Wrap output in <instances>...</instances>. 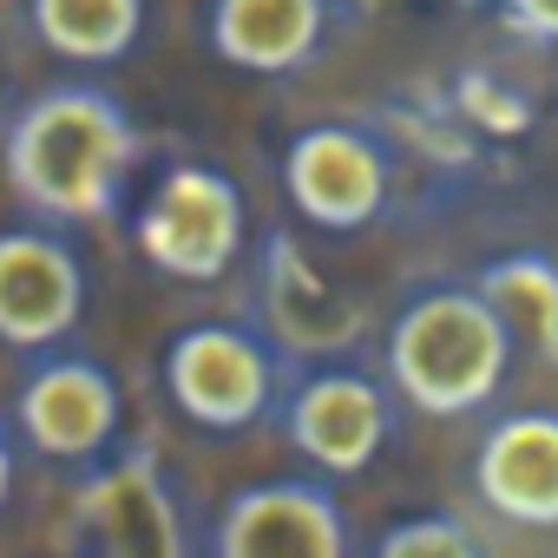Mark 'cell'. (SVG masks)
I'll return each instance as SVG.
<instances>
[{"instance_id": "6da1fadb", "label": "cell", "mask_w": 558, "mask_h": 558, "mask_svg": "<svg viewBox=\"0 0 558 558\" xmlns=\"http://www.w3.org/2000/svg\"><path fill=\"white\" fill-rule=\"evenodd\" d=\"M138 125L106 86H47L8 119V184L47 223H99L119 210Z\"/></svg>"}, {"instance_id": "7a4b0ae2", "label": "cell", "mask_w": 558, "mask_h": 558, "mask_svg": "<svg viewBox=\"0 0 558 558\" xmlns=\"http://www.w3.org/2000/svg\"><path fill=\"white\" fill-rule=\"evenodd\" d=\"M381 362H388V388L408 408L434 421H460L506 388L512 336L473 283H434L395 310Z\"/></svg>"}, {"instance_id": "3957f363", "label": "cell", "mask_w": 558, "mask_h": 558, "mask_svg": "<svg viewBox=\"0 0 558 558\" xmlns=\"http://www.w3.org/2000/svg\"><path fill=\"white\" fill-rule=\"evenodd\" d=\"M165 395L204 434H243L283 401V349L243 323H191L165 349Z\"/></svg>"}, {"instance_id": "277c9868", "label": "cell", "mask_w": 558, "mask_h": 558, "mask_svg": "<svg viewBox=\"0 0 558 558\" xmlns=\"http://www.w3.org/2000/svg\"><path fill=\"white\" fill-rule=\"evenodd\" d=\"M243 230H250V210H243L236 178L197 158L165 165V178L151 184L132 223L138 256L171 283H217L243 250Z\"/></svg>"}, {"instance_id": "5b68a950", "label": "cell", "mask_w": 558, "mask_h": 558, "mask_svg": "<svg viewBox=\"0 0 558 558\" xmlns=\"http://www.w3.org/2000/svg\"><path fill=\"white\" fill-rule=\"evenodd\" d=\"M204 545L217 558H342L355 538L329 473H290L230 493Z\"/></svg>"}, {"instance_id": "8992f818", "label": "cell", "mask_w": 558, "mask_h": 558, "mask_svg": "<svg viewBox=\"0 0 558 558\" xmlns=\"http://www.w3.org/2000/svg\"><path fill=\"white\" fill-rule=\"evenodd\" d=\"M283 197L316 230H368L388 210V151L362 125H303L283 145Z\"/></svg>"}, {"instance_id": "52a82bcc", "label": "cell", "mask_w": 558, "mask_h": 558, "mask_svg": "<svg viewBox=\"0 0 558 558\" xmlns=\"http://www.w3.org/2000/svg\"><path fill=\"white\" fill-rule=\"evenodd\" d=\"M283 434L316 473L355 480L395 440V395L362 368H310L283 401Z\"/></svg>"}, {"instance_id": "ba28073f", "label": "cell", "mask_w": 558, "mask_h": 558, "mask_svg": "<svg viewBox=\"0 0 558 558\" xmlns=\"http://www.w3.org/2000/svg\"><path fill=\"white\" fill-rule=\"evenodd\" d=\"M119 421H125V395H119L112 368H99L93 355H53V362L27 368V381L14 395L21 440L66 466L106 460L119 440Z\"/></svg>"}, {"instance_id": "9c48e42d", "label": "cell", "mask_w": 558, "mask_h": 558, "mask_svg": "<svg viewBox=\"0 0 558 558\" xmlns=\"http://www.w3.org/2000/svg\"><path fill=\"white\" fill-rule=\"evenodd\" d=\"M80 316H86L80 250L47 223L0 230V342L40 355L60 349L80 329Z\"/></svg>"}, {"instance_id": "30bf717a", "label": "cell", "mask_w": 558, "mask_h": 558, "mask_svg": "<svg viewBox=\"0 0 558 558\" xmlns=\"http://www.w3.org/2000/svg\"><path fill=\"white\" fill-rule=\"evenodd\" d=\"M73 525H80V545L119 551V558H178V551H191L178 493H171V480L151 453H119L106 466L93 460V473L73 493Z\"/></svg>"}, {"instance_id": "8fae6325", "label": "cell", "mask_w": 558, "mask_h": 558, "mask_svg": "<svg viewBox=\"0 0 558 558\" xmlns=\"http://www.w3.org/2000/svg\"><path fill=\"white\" fill-rule=\"evenodd\" d=\"M473 493L493 519L519 532H558V414L519 408L480 434Z\"/></svg>"}, {"instance_id": "7c38bea8", "label": "cell", "mask_w": 558, "mask_h": 558, "mask_svg": "<svg viewBox=\"0 0 558 558\" xmlns=\"http://www.w3.org/2000/svg\"><path fill=\"white\" fill-rule=\"evenodd\" d=\"M204 40L236 73L283 80L329 47V0H210Z\"/></svg>"}, {"instance_id": "4fadbf2b", "label": "cell", "mask_w": 558, "mask_h": 558, "mask_svg": "<svg viewBox=\"0 0 558 558\" xmlns=\"http://www.w3.org/2000/svg\"><path fill=\"white\" fill-rule=\"evenodd\" d=\"M263 303L276 323V349H342L355 336V310L310 269V256L283 230L263 243Z\"/></svg>"}, {"instance_id": "5bb4252c", "label": "cell", "mask_w": 558, "mask_h": 558, "mask_svg": "<svg viewBox=\"0 0 558 558\" xmlns=\"http://www.w3.org/2000/svg\"><path fill=\"white\" fill-rule=\"evenodd\" d=\"M473 290L493 303V316L506 323L512 349H532L545 368H558V263L545 250H512L493 256Z\"/></svg>"}, {"instance_id": "9a60e30c", "label": "cell", "mask_w": 558, "mask_h": 558, "mask_svg": "<svg viewBox=\"0 0 558 558\" xmlns=\"http://www.w3.org/2000/svg\"><path fill=\"white\" fill-rule=\"evenodd\" d=\"M47 53L73 66H112L145 40V0H27Z\"/></svg>"}, {"instance_id": "2e32d148", "label": "cell", "mask_w": 558, "mask_h": 558, "mask_svg": "<svg viewBox=\"0 0 558 558\" xmlns=\"http://www.w3.org/2000/svg\"><path fill=\"white\" fill-rule=\"evenodd\" d=\"M480 551H486L480 532L453 512H414L375 538V558H480Z\"/></svg>"}, {"instance_id": "e0dca14e", "label": "cell", "mask_w": 558, "mask_h": 558, "mask_svg": "<svg viewBox=\"0 0 558 558\" xmlns=\"http://www.w3.org/2000/svg\"><path fill=\"white\" fill-rule=\"evenodd\" d=\"M499 21L532 47H558V0H499Z\"/></svg>"}, {"instance_id": "ac0fdd59", "label": "cell", "mask_w": 558, "mask_h": 558, "mask_svg": "<svg viewBox=\"0 0 558 558\" xmlns=\"http://www.w3.org/2000/svg\"><path fill=\"white\" fill-rule=\"evenodd\" d=\"M8 499H14V440L0 427V512H8Z\"/></svg>"}]
</instances>
